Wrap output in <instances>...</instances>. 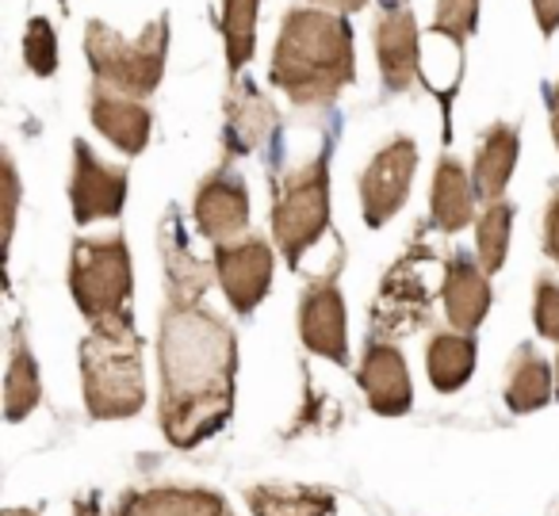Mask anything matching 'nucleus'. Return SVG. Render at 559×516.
<instances>
[{
    "instance_id": "nucleus-28",
    "label": "nucleus",
    "mask_w": 559,
    "mask_h": 516,
    "mask_svg": "<svg viewBox=\"0 0 559 516\" xmlns=\"http://www.w3.org/2000/svg\"><path fill=\"white\" fill-rule=\"evenodd\" d=\"M475 20H479V0H437V16L429 32L464 47L467 35L475 32Z\"/></svg>"
},
{
    "instance_id": "nucleus-29",
    "label": "nucleus",
    "mask_w": 559,
    "mask_h": 516,
    "mask_svg": "<svg viewBox=\"0 0 559 516\" xmlns=\"http://www.w3.org/2000/svg\"><path fill=\"white\" fill-rule=\"evenodd\" d=\"M24 58H27V70L39 73V77H50L58 70V35L50 27V20L35 16L27 24L24 35Z\"/></svg>"
},
{
    "instance_id": "nucleus-25",
    "label": "nucleus",
    "mask_w": 559,
    "mask_h": 516,
    "mask_svg": "<svg viewBox=\"0 0 559 516\" xmlns=\"http://www.w3.org/2000/svg\"><path fill=\"white\" fill-rule=\"evenodd\" d=\"M39 401H43L39 363H35L24 333L16 329L9 345V371H4V417H9L12 424L24 421Z\"/></svg>"
},
{
    "instance_id": "nucleus-3",
    "label": "nucleus",
    "mask_w": 559,
    "mask_h": 516,
    "mask_svg": "<svg viewBox=\"0 0 559 516\" xmlns=\"http://www.w3.org/2000/svg\"><path fill=\"white\" fill-rule=\"evenodd\" d=\"M81 391L85 409L96 421H127L146 406V371H142V337L134 317H108L81 340Z\"/></svg>"
},
{
    "instance_id": "nucleus-13",
    "label": "nucleus",
    "mask_w": 559,
    "mask_h": 516,
    "mask_svg": "<svg viewBox=\"0 0 559 516\" xmlns=\"http://www.w3.org/2000/svg\"><path fill=\"white\" fill-rule=\"evenodd\" d=\"M192 215L200 233L211 245H226L249 226V192L238 177L230 172H211L200 188H195Z\"/></svg>"
},
{
    "instance_id": "nucleus-5",
    "label": "nucleus",
    "mask_w": 559,
    "mask_h": 516,
    "mask_svg": "<svg viewBox=\"0 0 559 516\" xmlns=\"http://www.w3.org/2000/svg\"><path fill=\"white\" fill-rule=\"evenodd\" d=\"M330 230V157L322 149L272 192V233L280 256L296 268L299 256Z\"/></svg>"
},
{
    "instance_id": "nucleus-31",
    "label": "nucleus",
    "mask_w": 559,
    "mask_h": 516,
    "mask_svg": "<svg viewBox=\"0 0 559 516\" xmlns=\"http://www.w3.org/2000/svg\"><path fill=\"white\" fill-rule=\"evenodd\" d=\"M544 253L559 264V180H551L548 207H544Z\"/></svg>"
},
{
    "instance_id": "nucleus-20",
    "label": "nucleus",
    "mask_w": 559,
    "mask_h": 516,
    "mask_svg": "<svg viewBox=\"0 0 559 516\" xmlns=\"http://www.w3.org/2000/svg\"><path fill=\"white\" fill-rule=\"evenodd\" d=\"M475 180L464 172V165L441 157L433 172V195H429V218L441 233H460L475 218Z\"/></svg>"
},
{
    "instance_id": "nucleus-14",
    "label": "nucleus",
    "mask_w": 559,
    "mask_h": 516,
    "mask_svg": "<svg viewBox=\"0 0 559 516\" xmlns=\"http://www.w3.org/2000/svg\"><path fill=\"white\" fill-rule=\"evenodd\" d=\"M444 314H449L456 333H475L483 325V317L490 314V279L483 272V264H475L472 256L456 253L444 264V284H441Z\"/></svg>"
},
{
    "instance_id": "nucleus-19",
    "label": "nucleus",
    "mask_w": 559,
    "mask_h": 516,
    "mask_svg": "<svg viewBox=\"0 0 559 516\" xmlns=\"http://www.w3.org/2000/svg\"><path fill=\"white\" fill-rule=\"evenodd\" d=\"M376 55H380V73L388 93H406L418 77V27L406 9H395L376 27Z\"/></svg>"
},
{
    "instance_id": "nucleus-6",
    "label": "nucleus",
    "mask_w": 559,
    "mask_h": 516,
    "mask_svg": "<svg viewBox=\"0 0 559 516\" xmlns=\"http://www.w3.org/2000/svg\"><path fill=\"white\" fill-rule=\"evenodd\" d=\"M131 253L123 233L78 238L70 253V291L88 322L131 314Z\"/></svg>"
},
{
    "instance_id": "nucleus-26",
    "label": "nucleus",
    "mask_w": 559,
    "mask_h": 516,
    "mask_svg": "<svg viewBox=\"0 0 559 516\" xmlns=\"http://www.w3.org/2000/svg\"><path fill=\"white\" fill-rule=\"evenodd\" d=\"M257 4L261 0H223V39H226V62L230 77H238L249 65L257 47Z\"/></svg>"
},
{
    "instance_id": "nucleus-10",
    "label": "nucleus",
    "mask_w": 559,
    "mask_h": 516,
    "mask_svg": "<svg viewBox=\"0 0 559 516\" xmlns=\"http://www.w3.org/2000/svg\"><path fill=\"white\" fill-rule=\"evenodd\" d=\"M211 261H215L218 284H223V295L230 299V307L238 310V314H253L272 287L276 253H272L269 241L264 238L226 241V245H215Z\"/></svg>"
},
{
    "instance_id": "nucleus-7",
    "label": "nucleus",
    "mask_w": 559,
    "mask_h": 516,
    "mask_svg": "<svg viewBox=\"0 0 559 516\" xmlns=\"http://www.w3.org/2000/svg\"><path fill=\"white\" fill-rule=\"evenodd\" d=\"M429 264H433V249L414 241L383 276V287L376 295L372 307V337H403V333L426 325L429 307H433V284H429Z\"/></svg>"
},
{
    "instance_id": "nucleus-23",
    "label": "nucleus",
    "mask_w": 559,
    "mask_h": 516,
    "mask_svg": "<svg viewBox=\"0 0 559 516\" xmlns=\"http://www.w3.org/2000/svg\"><path fill=\"white\" fill-rule=\"evenodd\" d=\"M551 386H556L551 363L536 348H518L510 375H506V406L513 413H536V409H544L551 401Z\"/></svg>"
},
{
    "instance_id": "nucleus-4",
    "label": "nucleus",
    "mask_w": 559,
    "mask_h": 516,
    "mask_svg": "<svg viewBox=\"0 0 559 516\" xmlns=\"http://www.w3.org/2000/svg\"><path fill=\"white\" fill-rule=\"evenodd\" d=\"M165 16L150 24L139 39H123L111 32L108 24H88L85 27V55L88 70H93L96 85L111 88L119 96L142 100L162 85L165 73V47H169V32H165Z\"/></svg>"
},
{
    "instance_id": "nucleus-8",
    "label": "nucleus",
    "mask_w": 559,
    "mask_h": 516,
    "mask_svg": "<svg viewBox=\"0 0 559 516\" xmlns=\"http://www.w3.org/2000/svg\"><path fill=\"white\" fill-rule=\"evenodd\" d=\"M337 272H342V261L330 272H322L319 279H311L299 295V340L314 356L345 368L349 363V333H345V299L337 287Z\"/></svg>"
},
{
    "instance_id": "nucleus-37",
    "label": "nucleus",
    "mask_w": 559,
    "mask_h": 516,
    "mask_svg": "<svg viewBox=\"0 0 559 516\" xmlns=\"http://www.w3.org/2000/svg\"><path fill=\"white\" fill-rule=\"evenodd\" d=\"M551 375H556V398H559V352H556V363H551Z\"/></svg>"
},
{
    "instance_id": "nucleus-33",
    "label": "nucleus",
    "mask_w": 559,
    "mask_h": 516,
    "mask_svg": "<svg viewBox=\"0 0 559 516\" xmlns=\"http://www.w3.org/2000/svg\"><path fill=\"white\" fill-rule=\"evenodd\" d=\"M536 9V24H540L544 35H551L559 27V0H533Z\"/></svg>"
},
{
    "instance_id": "nucleus-17",
    "label": "nucleus",
    "mask_w": 559,
    "mask_h": 516,
    "mask_svg": "<svg viewBox=\"0 0 559 516\" xmlns=\"http://www.w3.org/2000/svg\"><path fill=\"white\" fill-rule=\"evenodd\" d=\"M280 116L264 93H257L253 81L234 85L226 96V127H223V149L226 157L253 154L272 131H276Z\"/></svg>"
},
{
    "instance_id": "nucleus-1",
    "label": "nucleus",
    "mask_w": 559,
    "mask_h": 516,
    "mask_svg": "<svg viewBox=\"0 0 559 516\" xmlns=\"http://www.w3.org/2000/svg\"><path fill=\"white\" fill-rule=\"evenodd\" d=\"M162 401L157 421L173 447H195L223 432L234 413L238 340L234 329L200 302H169L157 333Z\"/></svg>"
},
{
    "instance_id": "nucleus-11",
    "label": "nucleus",
    "mask_w": 559,
    "mask_h": 516,
    "mask_svg": "<svg viewBox=\"0 0 559 516\" xmlns=\"http://www.w3.org/2000/svg\"><path fill=\"white\" fill-rule=\"evenodd\" d=\"M73 218L81 226L116 218L127 203V169L108 165L88 149L85 139L73 142V177H70Z\"/></svg>"
},
{
    "instance_id": "nucleus-34",
    "label": "nucleus",
    "mask_w": 559,
    "mask_h": 516,
    "mask_svg": "<svg viewBox=\"0 0 559 516\" xmlns=\"http://www.w3.org/2000/svg\"><path fill=\"white\" fill-rule=\"evenodd\" d=\"M548 111H551V139H556V146H559V81L548 88Z\"/></svg>"
},
{
    "instance_id": "nucleus-22",
    "label": "nucleus",
    "mask_w": 559,
    "mask_h": 516,
    "mask_svg": "<svg viewBox=\"0 0 559 516\" xmlns=\"http://www.w3.org/2000/svg\"><path fill=\"white\" fill-rule=\"evenodd\" d=\"M246 505L253 516H330L337 508V497L322 485L261 482L246 490Z\"/></svg>"
},
{
    "instance_id": "nucleus-21",
    "label": "nucleus",
    "mask_w": 559,
    "mask_h": 516,
    "mask_svg": "<svg viewBox=\"0 0 559 516\" xmlns=\"http://www.w3.org/2000/svg\"><path fill=\"white\" fill-rule=\"evenodd\" d=\"M518 154H521V139L513 127L498 123L483 134L479 142V154H475V195L483 203H498L506 195V184L513 177V165H518Z\"/></svg>"
},
{
    "instance_id": "nucleus-24",
    "label": "nucleus",
    "mask_w": 559,
    "mask_h": 516,
    "mask_svg": "<svg viewBox=\"0 0 559 516\" xmlns=\"http://www.w3.org/2000/svg\"><path fill=\"white\" fill-rule=\"evenodd\" d=\"M475 340L472 333H437L426 348V375L441 394H452L472 379Z\"/></svg>"
},
{
    "instance_id": "nucleus-18",
    "label": "nucleus",
    "mask_w": 559,
    "mask_h": 516,
    "mask_svg": "<svg viewBox=\"0 0 559 516\" xmlns=\"http://www.w3.org/2000/svg\"><path fill=\"white\" fill-rule=\"evenodd\" d=\"M88 116H93V127L123 154H142L150 142V127H154V116L142 108L131 96H119L111 88L93 85V96H88Z\"/></svg>"
},
{
    "instance_id": "nucleus-9",
    "label": "nucleus",
    "mask_w": 559,
    "mask_h": 516,
    "mask_svg": "<svg viewBox=\"0 0 559 516\" xmlns=\"http://www.w3.org/2000/svg\"><path fill=\"white\" fill-rule=\"evenodd\" d=\"M414 169H418V146L414 139H391L380 154L368 161L365 177H360V211H365V226L380 230L399 215L414 184Z\"/></svg>"
},
{
    "instance_id": "nucleus-36",
    "label": "nucleus",
    "mask_w": 559,
    "mask_h": 516,
    "mask_svg": "<svg viewBox=\"0 0 559 516\" xmlns=\"http://www.w3.org/2000/svg\"><path fill=\"white\" fill-rule=\"evenodd\" d=\"M4 516H39V513H32V508H4Z\"/></svg>"
},
{
    "instance_id": "nucleus-27",
    "label": "nucleus",
    "mask_w": 559,
    "mask_h": 516,
    "mask_svg": "<svg viewBox=\"0 0 559 516\" xmlns=\"http://www.w3.org/2000/svg\"><path fill=\"white\" fill-rule=\"evenodd\" d=\"M510 230H513V207L506 200L487 203L475 223V245H479V264L487 276H495L506 264V249H510Z\"/></svg>"
},
{
    "instance_id": "nucleus-2",
    "label": "nucleus",
    "mask_w": 559,
    "mask_h": 516,
    "mask_svg": "<svg viewBox=\"0 0 559 516\" xmlns=\"http://www.w3.org/2000/svg\"><path fill=\"white\" fill-rule=\"evenodd\" d=\"M353 81V32L342 12L292 9L272 50V85L299 108H326Z\"/></svg>"
},
{
    "instance_id": "nucleus-32",
    "label": "nucleus",
    "mask_w": 559,
    "mask_h": 516,
    "mask_svg": "<svg viewBox=\"0 0 559 516\" xmlns=\"http://www.w3.org/2000/svg\"><path fill=\"white\" fill-rule=\"evenodd\" d=\"M16 207H20V180L12 157H4V241H12V226H16Z\"/></svg>"
},
{
    "instance_id": "nucleus-38",
    "label": "nucleus",
    "mask_w": 559,
    "mask_h": 516,
    "mask_svg": "<svg viewBox=\"0 0 559 516\" xmlns=\"http://www.w3.org/2000/svg\"><path fill=\"white\" fill-rule=\"evenodd\" d=\"M383 4H388V9H391V12H395V9H399V4H403V0H383Z\"/></svg>"
},
{
    "instance_id": "nucleus-35",
    "label": "nucleus",
    "mask_w": 559,
    "mask_h": 516,
    "mask_svg": "<svg viewBox=\"0 0 559 516\" xmlns=\"http://www.w3.org/2000/svg\"><path fill=\"white\" fill-rule=\"evenodd\" d=\"M314 4H326V9H337L342 16H349V12H360L368 4V0H314Z\"/></svg>"
},
{
    "instance_id": "nucleus-12",
    "label": "nucleus",
    "mask_w": 559,
    "mask_h": 516,
    "mask_svg": "<svg viewBox=\"0 0 559 516\" xmlns=\"http://www.w3.org/2000/svg\"><path fill=\"white\" fill-rule=\"evenodd\" d=\"M357 383L365 391L368 406L380 417H403L414 406V386L411 371H406V356L399 352L391 340H368L365 356H360Z\"/></svg>"
},
{
    "instance_id": "nucleus-30",
    "label": "nucleus",
    "mask_w": 559,
    "mask_h": 516,
    "mask_svg": "<svg viewBox=\"0 0 559 516\" xmlns=\"http://www.w3.org/2000/svg\"><path fill=\"white\" fill-rule=\"evenodd\" d=\"M533 317L544 340H559V284L556 279H536V299H533Z\"/></svg>"
},
{
    "instance_id": "nucleus-15",
    "label": "nucleus",
    "mask_w": 559,
    "mask_h": 516,
    "mask_svg": "<svg viewBox=\"0 0 559 516\" xmlns=\"http://www.w3.org/2000/svg\"><path fill=\"white\" fill-rule=\"evenodd\" d=\"M119 516H234L223 493L207 485H146L119 501Z\"/></svg>"
},
{
    "instance_id": "nucleus-16",
    "label": "nucleus",
    "mask_w": 559,
    "mask_h": 516,
    "mask_svg": "<svg viewBox=\"0 0 559 516\" xmlns=\"http://www.w3.org/2000/svg\"><path fill=\"white\" fill-rule=\"evenodd\" d=\"M162 256H165L169 302H200L203 291L218 279L215 261H200V256L188 249L185 226H180L177 211H169L162 223Z\"/></svg>"
}]
</instances>
